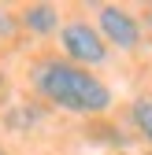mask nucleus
<instances>
[{"mask_svg": "<svg viewBox=\"0 0 152 155\" xmlns=\"http://www.w3.org/2000/svg\"><path fill=\"white\" fill-rule=\"evenodd\" d=\"M130 118H134L137 133L152 144V100H134L130 104Z\"/></svg>", "mask_w": 152, "mask_h": 155, "instance_id": "5", "label": "nucleus"}, {"mask_svg": "<svg viewBox=\"0 0 152 155\" xmlns=\"http://www.w3.org/2000/svg\"><path fill=\"white\" fill-rule=\"evenodd\" d=\"M97 30H100V37H104V45H115V48H123V52H134V48L141 45V22H137L126 8H119V4L97 8Z\"/></svg>", "mask_w": 152, "mask_h": 155, "instance_id": "3", "label": "nucleus"}, {"mask_svg": "<svg viewBox=\"0 0 152 155\" xmlns=\"http://www.w3.org/2000/svg\"><path fill=\"white\" fill-rule=\"evenodd\" d=\"M60 48H63V59L78 67H100L108 59V45L100 30L85 18H71L67 26H60Z\"/></svg>", "mask_w": 152, "mask_h": 155, "instance_id": "2", "label": "nucleus"}, {"mask_svg": "<svg viewBox=\"0 0 152 155\" xmlns=\"http://www.w3.org/2000/svg\"><path fill=\"white\" fill-rule=\"evenodd\" d=\"M56 22H60V11H56L52 4H30V8H22V26L30 30V33H52L56 30Z\"/></svg>", "mask_w": 152, "mask_h": 155, "instance_id": "4", "label": "nucleus"}, {"mask_svg": "<svg viewBox=\"0 0 152 155\" xmlns=\"http://www.w3.org/2000/svg\"><path fill=\"white\" fill-rule=\"evenodd\" d=\"M33 92L48 100L52 107H63L71 114H104L111 107V89L93 70L63 59V55H45L30 67Z\"/></svg>", "mask_w": 152, "mask_h": 155, "instance_id": "1", "label": "nucleus"}]
</instances>
